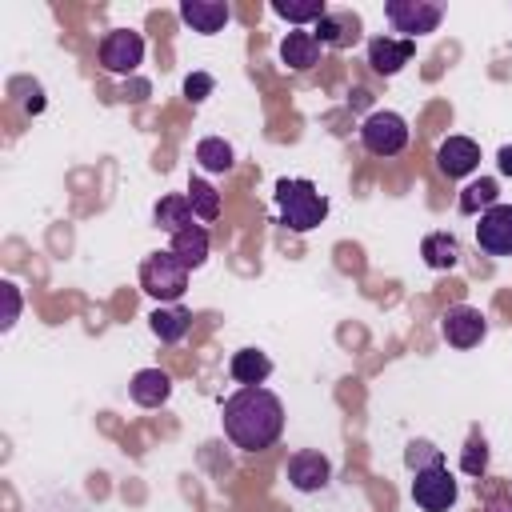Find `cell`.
<instances>
[{
  "label": "cell",
  "instance_id": "1",
  "mask_svg": "<svg viewBox=\"0 0 512 512\" xmlns=\"http://www.w3.org/2000/svg\"><path fill=\"white\" fill-rule=\"evenodd\" d=\"M224 436L244 448V452H264L280 440L284 432V404L276 392H268L264 384H252V388H240L224 400Z\"/></svg>",
  "mask_w": 512,
  "mask_h": 512
},
{
  "label": "cell",
  "instance_id": "2",
  "mask_svg": "<svg viewBox=\"0 0 512 512\" xmlns=\"http://www.w3.org/2000/svg\"><path fill=\"white\" fill-rule=\"evenodd\" d=\"M276 208H280V224L288 232H312L324 216H328V200L324 192H316L312 180H276Z\"/></svg>",
  "mask_w": 512,
  "mask_h": 512
},
{
  "label": "cell",
  "instance_id": "3",
  "mask_svg": "<svg viewBox=\"0 0 512 512\" xmlns=\"http://www.w3.org/2000/svg\"><path fill=\"white\" fill-rule=\"evenodd\" d=\"M140 288L164 304H176L188 288V268L184 260L172 252V248H160V252H148L144 264H140Z\"/></svg>",
  "mask_w": 512,
  "mask_h": 512
},
{
  "label": "cell",
  "instance_id": "4",
  "mask_svg": "<svg viewBox=\"0 0 512 512\" xmlns=\"http://www.w3.org/2000/svg\"><path fill=\"white\" fill-rule=\"evenodd\" d=\"M360 144H364L372 156H396V152H404V144H408V120H404L400 112L380 108V112H372V116L360 124Z\"/></svg>",
  "mask_w": 512,
  "mask_h": 512
},
{
  "label": "cell",
  "instance_id": "5",
  "mask_svg": "<svg viewBox=\"0 0 512 512\" xmlns=\"http://www.w3.org/2000/svg\"><path fill=\"white\" fill-rule=\"evenodd\" d=\"M384 16H388V24L396 32H404V40H416V36H428V32L440 28L444 8L432 4V0H388Z\"/></svg>",
  "mask_w": 512,
  "mask_h": 512
},
{
  "label": "cell",
  "instance_id": "6",
  "mask_svg": "<svg viewBox=\"0 0 512 512\" xmlns=\"http://www.w3.org/2000/svg\"><path fill=\"white\" fill-rule=\"evenodd\" d=\"M144 60V36L132 28H116L100 40V68L112 76H132Z\"/></svg>",
  "mask_w": 512,
  "mask_h": 512
},
{
  "label": "cell",
  "instance_id": "7",
  "mask_svg": "<svg viewBox=\"0 0 512 512\" xmlns=\"http://www.w3.org/2000/svg\"><path fill=\"white\" fill-rule=\"evenodd\" d=\"M412 500L424 508V512H448L456 504V480L444 464L436 468H424L412 476Z\"/></svg>",
  "mask_w": 512,
  "mask_h": 512
},
{
  "label": "cell",
  "instance_id": "8",
  "mask_svg": "<svg viewBox=\"0 0 512 512\" xmlns=\"http://www.w3.org/2000/svg\"><path fill=\"white\" fill-rule=\"evenodd\" d=\"M440 332L452 348H476L488 332V320L480 316V308L472 304H452L444 316H440Z\"/></svg>",
  "mask_w": 512,
  "mask_h": 512
},
{
  "label": "cell",
  "instance_id": "9",
  "mask_svg": "<svg viewBox=\"0 0 512 512\" xmlns=\"http://www.w3.org/2000/svg\"><path fill=\"white\" fill-rule=\"evenodd\" d=\"M476 244L488 256H512V204H492L488 212H480Z\"/></svg>",
  "mask_w": 512,
  "mask_h": 512
},
{
  "label": "cell",
  "instance_id": "10",
  "mask_svg": "<svg viewBox=\"0 0 512 512\" xmlns=\"http://www.w3.org/2000/svg\"><path fill=\"white\" fill-rule=\"evenodd\" d=\"M328 476H332V464H328L324 452L300 448V452L288 456V484H292L296 492H316V488L328 484Z\"/></svg>",
  "mask_w": 512,
  "mask_h": 512
},
{
  "label": "cell",
  "instance_id": "11",
  "mask_svg": "<svg viewBox=\"0 0 512 512\" xmlns=\"http://www.w3.org/2000/svg\"><path fill=\"white\" fill-rule=\"evenodd\" d=\"M476 164H480V144L468 140V136H448V140L436 148V168H440L448 180L468 176Z\"/></svg>",
  "mask_w": 512,
  "mask_h": 512
},
{
  "label": "cell",
  "instance_id": "12",
  "mask_svg": "<svg viewBox=\"0 0 512 512\" xmlns=\"http://www.w3.org/2000/svg\"><path fill=\"white\" fill-rule=\"evenodd\" d=\"M416 52V40H392V36H372L368 40V64L380 76H396Z\"/></svg>",
  "mask_w": 512,
  "mask_h": 512
},
{
  "label": "cell",
  "instance_id": "13",
  "mask_svg": "<svg viewBox=\"0 0 512 512\" xmlns=\"http://www.w3.org/2000/svg\"><path fill=\"white\" fill-rule=\"evenodd\" d=\"M320 44H332V48H348L360 40V16L356 12H324L316 20V32H312Z\"/></svg>",
  "mask_w": 512,
  "mask_h": 512
},
{
  "label": "cell",
  "instance_id": "14",
  "mask_svg": "<svg viewBox=\"0 0 512 512\" xmlns=\"http://www.w3.org/2000/svg\"><path fill=\"white\" fill-rule=\"evenodd\" d=\"M228 4H220V0H184L180 4V20L184 24H192V32H204V36H212V32H220L224 24H228Z\"/></svg>",
  "mask_w": 512,
  "mask_h": 512
},
{
  "label": "cell",
  "instance_id": "15",
  "mask_svg": "<svg viewBox=\"0 0 512 512\" xmlns=\"http://www.w3.org/2000/svg\"><path fill=\"white\" fill-rule=\"evenodd\" d=\"M128 392H132V400H136L140 408H160V404L172 396V380H168L164 368H140V372L132 376Z\"/></svg>",
  "mask_w": 512,
  "mask_h": 512
},
{
  "label": "cell",
  "instance_id": "16",
  "mask_svg": "<svg viewBox=\"0 0 512 512\" xmlns=\"http://www.w3.org/2000/svg\"><path fill=\"white\" fill-rule=\"evenodd\" d=\"M280 60H284L288 68L304 72V68H312V64L320 60V40H316L312 32L296 28V32H288V36L280 40Z\"/></svg>",
  "mask_w": 512,
  "mask_h": 512
},
{
  "label": "cell",
  "instance_id": "17",
  "mask_svg": "<svg viewBox=\"0 0 512 512\" xmlns=\"http://www.w3.org/2000/svg\"><path fill=\"white\" fill-rule=\"evenodd\" d=\"M228 372H232L236 384L252 388V384H264V380L272 376V360H268L264 352H256V348H240V352H232Z\"/></svg>",
  "mask_w": 512,
  "mask_h": 512
},
{
  "label": "cell",
  "instance_id": "18",
  "mask_svg": "<svg viewBox=\"0 0 512 512\" xmlns=\"http://www.w3.org/2000/svg\"><path fill=\"white\" fill-rule=\"evenodd\" d=\"M420 256H424V264L436 268V272L456 268V264H460V240L448 236V232H432V236L420 240Z\"/></svg>",
  "mask_w": 512,
  "mask_h": 512
},
{
  "label": "cell",
  "instance_id": "19",
  "mask_svg": "<svg viewBox=\"0 0 512 512\" xmlns=\"http://www.w3.org/2000/svg\"><path fill=\"white\" fill-rule=\"evenodd\" d=\"M188 324H192V316H188V308H180V304L156 308V312L148 316V328L156 332V340H160V344H176V340H184Z\"/></svg>",
  "mask_w": 512,
  "mask_h": 512
},
{
  "label": "cell",
  "instance_id": "20",
  "mask_svg": "<svg viewBox=\"0 0 512 512\" xmlns=\"http://www.w3.org/2000/svg\"><path fill=\"white\" fill-rule=\"evenodd\" d=\"M156 228H164V232H184V228H192V204H188V196H164V200H156Z\"/></svg>",
  "mask_w": 512,
  "mask_h": 512
},
{
  "label": "cell",
  "instance_id": "21",
  "mask_svg": "<svg viewBox=\"0 0 512 512\" xmlns=\"http://www.w3.org/2000/svg\"><path fill=\"white\" fill-rule=\"evenodd\" d=\"M172 252L184 260V268H188V272H192V268H200V264L208 260V232H204L200 224H192V228L176 232V236H172Z\"/></svg>",
  "mask_w": 512,
  "mask_h": 512
},
{
  "label": "cell",
  "instance_id": "22",
  "mask_svg": "<svg viewBox=\"0 0 512 512\" xmlns=\"http://www.w3.org/2000/svg\"><path fill=\"white\" fill-rule=\"evenodd\" d=\"M496 196H500V188H496V180H488V176H480V180H472L464 192H460V212L464 216H476V212H488L492 204H496Z\"/></svg>",
  "mask_w": 512,
  "mask_h": 512
},
{
  "label": "cell",
  "instance_id": "23",
  "mask_svg": "<svg viewBox=\"0 0 512 512\" xmlns=\"http://www.w3.org/2000/svg\"><path fill=\"white\" fill-rule=\"evenodd\" d=\"M184 196H188V204H192V212H196L200 220H216V216H220V192H216L208 180L192 176Z\"/></svg>",
  "mask_w": 512,
  "mask_h": 512
},
{
  "label": "cell",
  "instance_id": "24",
  "mask_svg": "<svg viewBox=\"0 0 512 512\" xmlns=\"http://www.w3.org/2000/svg\"><path fill=\"white\" fill-rule=\"evenodd\" d=\"M272 12L284 16L288 24H308V20H320L328 4L324 0H272Z\"/></svg>",
  "mask_w": 512,
  "mask_h": 512
},
{
  "label": "cell",
  "instance_id": "25",
  "mask_svg": "<svg viewBox=\"0 0 512 512\" xmlns=\"http://www.w3.org/2000/svg\"><path fill=\"white\" fill-rule=\"evenodd\" d=\"M196 160L204 172H228L232 168V148L220 140V136H204L196 144Z\"/></svg>",
  "mask_w": 512,
  "mask_h": 512
},
{
  "label": "cell",
  "instance_id": "26",
  "mask_svg": "<svg viewBox=\"0 0 512 512\" xmlns=\"http://www.w3.org/2000/svg\"><path fill=\"white\" fill-rule=\"evenodd\" d=\"M404 464H408L412 472H424V468L444 464V452H440L436 444H428V440H412L408 452H404Z\"/></svg>",
  "mask_w": 512,
  "mask_h": 512
},
{
  "label": "cell",
  "instance_id": "27",
  "mask_svg": "<svg viewBox=\"0 0 512 512\" xmlns=\"http://www.w3.org/2000/svg\"><path fill=\"white\" fill-rule=\"evenodd\" d=\"M460 468H464L468 476H480V472L488 468V444H484L480 436L468 440V448H464V456H460Z\"/></svg>",
  "mask_w": 512,
  "mask_h": 512
},
{
  "label": "cell",
  "instance_id": "28",
  "mask_svg": "<svg viewBox=\"0 0 512 512\" xmlns=\"http://www.w3.org/2000/svg\"><path fill=\"white\" fill-rule=\"evenodd\" d=\"M212 88H216V80H212L208 72H192V76L184 80V96H188L192 104H200V100H204Z\"/></svg>",
  "mask_w": 512,
  "mask_h": 512
},
{
  "label": "cell",
  "instance_id": "29",
  "mask_svg": "<svg viewBox=\"0 0 512 512\" xmlns=\"http://www.w3.org/2000/svg\"><path fill=\"white\" fill-rule=\"evenodd\" d=\"M0 296H4V320H0V328H12L16 316H20V292H16V284H0Z\"/></svg>",
  "mask_w": 512,
  "mask_h": 512
},
{
  "label": "cell",
  "instance_id": "30",
  "mask_svg": "<svg viewBox=\"0 0 512 512\" xmlns=\"http://www.w3.org/2000/svg\"><path fill=\"white\" fill-rule=\"evenodd\" d=\"M496 164H500L504 176H512V144H504V148L496 152Z\"/></svg>",
  "mask_w": 512,
  "mask_h": 512
}]
</instances>
